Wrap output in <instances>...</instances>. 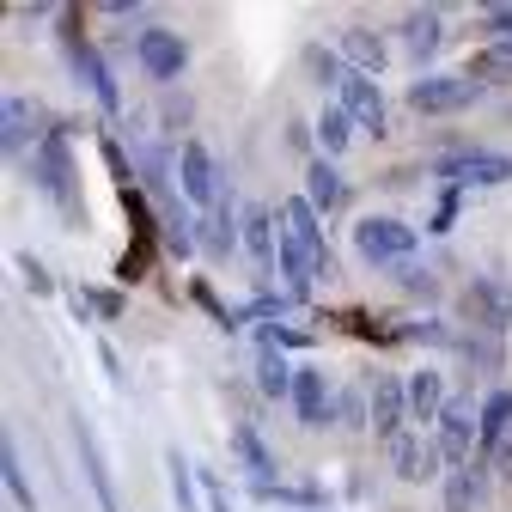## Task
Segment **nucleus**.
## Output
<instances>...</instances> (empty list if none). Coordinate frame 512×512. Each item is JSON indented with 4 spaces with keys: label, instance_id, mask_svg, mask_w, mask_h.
<instances>
[{
    "label": "nucleus",
    "instance_id": "1a4fd4ad",
    "mask_svg": "<svg viewBox=\"0 0 512 512\" xmlns=\"http://www.w3.org/2000/svg\"><path fill=\"white\" fill-rule=\"evenodd\" d=\"M238 238H244V250L256 256V269H275V256H281V208L250 202V208L238 214Z\"/></svg>",
    "mask_w": 512,
    "mask_h": 512
},
{
    "label": "nucleus",
    "instance_id": "423d86ee",
    "mask_svg": "<svg viewBox=\"0 0 512 512\" xmlns=\"http://www.w3.org/2000/svg\"><path fill=\"white\" fill-rule=\"evenodd\" d=\"M177 189L196 208H220V171H214V153L202 141H183V153H177Z\"/></svg>",
    "mask_w": 512,
    "mask_h": 512
},
{
    "label": "nucleus",
    "instance_id": "f3484780",
    "mask_svg": "<svg viewBox=\"0 0 512 512\" xmlns=\"http://www.w3.org/2000/svg\"><path fill=\"white\" fill-rule=\"evenodd\" d=\"M232 452H238V464H244V476H250L256 488H275V482H281V464H275L269 445L256 439V427H232Z\"/></svg>",
    "mask_w": 512,
    "mask_h": 512
},
{
    "label": "nucleus",
    "instance_id": "72a5a7b5",
    "mask_svg": "<svg viewBox=\"0 0 512 512\" xmlns=\"http://www.w3.org/2000/svg\"><path fill=\"white\" fill-rule=\"evenodd\" d=\"M494 464H500V476L512 482V439H506V445H500V452H494Z\"/></svg>",
    "mask_w": 512,
    "mask_h": 512
},
{
    "label": "nucleus",
    "instance_id": "f257e3e1",
    "mask_svg": "<svg viewBox=\"0 0 512 512\" xmlns=\"http://www.w3.org/2000/svg\"><path fill=\"white\" fill-rule=\"evenodd\" d=\"M31 177H37V189H43V196L61 208V214H80V189H74V159H68V141H61L55 135V128H49V135L31 147Z\"/></svg>",
    "mask_w": 512,
    "mask_h": 512
},
{
    "label": "nucleus",
    "instance_id": "dca6fc26",
    "mask_svg": "<svg viewBox=\"0 0 512 512\" xmlns=\"http://www.w3.org/2000/svg\"><path fill=\"white\" fill-rule=\"evenodd\" d=\"M68 55H74L80 80H86V86L98 92V104H104V110L116 116V110H122V92H116V80H110V68H104V55H98V49H92L86 37H74V31H68Z\"/></svg>",
    "mask_w": 512,
    "mask_h": 512
},
{
    "label": "nucleus",
    "instance_id": "aec40b11",
    "mask_svg": "<svg viewBox=\"0 0 512 512\" xmlns=\"http://www.w3.org/2000/svg\"><path fill=\"white\" fill-rule=\"evenodd\" d=\"M439 43H445V19H439L433 7H421V13H409V19H403V49H409L415 61L439 55Z\"/></svg>",
    "mask_w": 512,
    "mask_h": 512
},
{
    "label": "nucleus",
    "instance_id": "7ed1b4c3",
    "mask_svg": "<svg viewBox=\"0 0 512 512\" xmlns=\"http://www.w3.org/2000/svg\"><path fill=\"white\" fill-rule=\"evenodd\" d=\"M135 61L147 68V80L171 86V80H183V68H189V43H183L171 25H141V37H135Z\"/></svg>",
    "mask_w": 512,
    "mask_h": 512
},
{
    "label": "nucleus",
    "instance_id": "6ab92c4d",
    "mask_svg": "<svg viewBox=\"0 0 512 512\" xmlns=\"http://www.w3.org/2000/svg\"><path fill=\"white\" fill-rule=\"evenodd\" d=\"M293 409H299L305 427H324L330 421V384H324V372H317V366H299V378H293Z\"/></svg>",
    "mask_w": 512,
    "mask_h": 512
},
{
    "label": "nucleus",
    "instance_id": "9b49d317",
    "mask_svg": "<svg viewBox=\"0 0 512 512\" xmlns=\"http://www.w3.org/2000/svg\"><path fill=\"white\" fill-rule=\"evenodd\" d=\"M281 232L305 250V256H317L324 263V275H330V244H324V214H317L305 196H293V202H281Z\"/></svg>",
    "mask_w": 512,
    "mask_h": 512
},
{
    "label": "nucleus",
    "instance_id": "c85d7f7f",
    "mask_svg": "<svg viewBox=\"0 0 512 512\" xmlns=\"http://www.w3.org/2000/svg\"><path fill=\"white\" fill-rule=\"evenodd\" d=\"M165 470H171V494H177V512H196V488H189V458H183V452H165Z\"/></svg>",
    "mask_w": 512,
    "mask_h": 512
},
{
    "label": "nucleus",
    "instance_id": "a211bd4d",
    "mask_svg": "<svg viewBox=\"0 0 512 512\" xmlns=\"http://www.w3.org/2000/svg\"><path fill=\"white\" fill-rule=\"evenodd\" d=\"M439 415H445V372L421 366L409 378V421L415 427H439Z\"/></svg>",
    "mask_w": 512,
    "mask_h": 512
},
{
    "label": "nucleus",
    "instance_id": "39448f33",
    "mask_svg": "<svg viewBox=\"0 0 512 512\" xmlns=\"http://www.w3.org/2000/svg\"><path fill=\"white\" fill-rule=\"evenodd\" d=\"M384 452H391V470H397L403 482H433V476L445 470V452H439V439H427L421 427L397 433L391 445H384Z\"/></svg>",
    "mask_w": 512,
    "mask_h": 512
},
{
    "label": "nucleus",
    "instance_id": "4be33fe9",
    "mask_svg": "<svg viewBox=\"0 0 512 512\" xmlns=\"http://www.w3.org/2000/svg\"><path fill=\"white\" fill-rule=\"evenodd\" d=\"M476 421H482V452H500V445L512 439V391H488Z\"/></svg>",
    "mask_w": 512,
    "mask_h": 512
},
{
    "label": "nucleus",
    "instance_id": "4468645a",
    "mask_svg": "<svg viewBox=\"0 0 512 512\" xmlns=\"http://www.w3.org/2000/svg\"><path fill=\"white\" fill-rule=\"evenodd\" d=\"M336 55L348 61L354 74H366V80H378V74H384V61H391L384 37H378V31H366V25H348V31H342V43H336Z\"/></svg>",
    "mask_w": 512,
    "mask_h": 512
},
{
    "label": "nucleus",
    "instance_id": "cd10ccee",
    "mask_svg": "<svg viewBox=\"0 0 512 512\" xmlns=\"http://www.w3.org/2000/svg\"><path fill=\"white\" fill-rule=\"evenodd\" d=\"M476 500H482V470H476V464L445 476V512H470Z\"/></svg>",
    "mask_w": 512,
    "mask_h": 512
},
{
    "label": "nucleus",
    "instance_id": "2eb2a0df",
    "mask_svg": "<svg viewBox=\"0 0 512 512\" xmlns=\"http://www.w3.org/2000/svg\"><path fill=\"white\" fill-rule=\"evenodd\" d=\"M25 141H43L37 135V104L25 92H7V104H0V147H7V159H19Z\"/></svg>",
    "mask_w": 512,
    "mask_h": 512
},
{
    "label": "nucleus",
    "instance_id": "2f4dec72",
    "mask_svg": "<svg viewBox=\"0 0 512 512\" xmlns=\"http://www.w3.org/2000/svg\"><path fill=\"white\" fill-rule=\"evenodd\" d=\"M19 275L31 281V293H49V275H43V263H37V256H19Z\"/></svg>",
    "mask_w": 512,
    "mask_h": 512
},
{
    "label": "nucleus",
    "instance_id": "0eeeda50",
    "mask_svg": "<svg viewBox=\"0 0 512 512\" xmlns=\"http://www.w3.org/2000/svg\"><path fill=\"white\" fill-rule=\"evenodd\" d=\"M433 439H439V452H445V464H452V470H470V445H482V421H476V409H470V403H445Z\"/></svg>",
    "mask_w": 512,
    "mask_h": 512
},
{
    "label": "nucleus",
    "instance_id": "393cba45",
    "mask_svg": "<svg viewBox=\"0 0 512 512\" xmlns=\"http://www.w3.org/2000/svg\"><path fill=\"white\" fill-rule=\"evenodd\" d=\"M348 141H354V122H348V110H342V104H330L324 116H317V147L336 159V153H348Z\"/></svg>",
    "mask_w": 512,
    "mask_h": 512
},
{
    "label": "nucleus",
    "instance_id": "a878e982",
    "mask_svg": "<svg viewBox=\"0 0 512 512\" xmlns=\"http://www.w3.org/2000/svg\"><path fill=\"white\" fill-rule=\"evenodd\" d=\"M476 305H482V330H506L512 324V293L500 281H476Z\"/></svg>",
    "mask_w": 512,
    "mask_h": 512
},
{
    "label": "nucleus",
    "instance_id": "f8f14e48",
    "mask_svg": "<svg viewBox=\"0 0 512 512\" xmlns=\"http://www.w3.org/2000/svg\"><path fill=\"white\" fill-rule=\"evenodd\" d=\"M336 98H342V110H348L354 128H372V135H384V92H378V80H366V74L348 68V80H342Z\"/></svg>",
    "mask_w": 512,
    "mask_h": 512
},
{
    "label": "nucleus",
    "instance_id": "b1692460",
    "mask_svg": "<svg viewBox=\"0 0 512 512\" xmlns=\"http://www.w3.org/2000/svg\"><path fill=\"white\" fill-rule=\"evenodd\" d=\"M293 378H299V366H287L275 348H263V360H256V384H263V397H293Z\"/></svg>",
    "mask_w": 512,
    "mask_h": 512
},
{
    "label": "nucleus",
    "instance_id": "473e14b6",
    "mask_svg": "<svg viewBox=\"0 0 512 512\" xmlns=\"http://www.w3.org/2000/svg\"><path fill=\"white\" fill-rule=\"evenodd\" d=\"M202 488H208V512H232V500H226V488H220V476H208Z\"/></svg>",
    "mask_w": 512,
    "mask_h": 512
},
{
    "label": "nucleus",
    "instance_id": "bb28decb",
    "mask_svg": "<svg viewBox=\"0 0 512 512\" xmlns=\"http://www.w3.org/2000/svg\"><path fill=\"white\" fill-rule=\"evenodd\" d=\"M0 476H7V494L19 500V512H37V494H31V482H25V464H19V445H13V439L0 445Z\"/></svg>",
    "mask_w": 512,
    "mask_h": 512
},
{
    "label": "nucleus",
    "instance_id": "20e7f679",
    "mask_svg": "<svg viewBox=\"0 0 512 512\" xmlns=\"http://www.w3.org/2000/svg\"><path fill=\"white\" fill-rule=\"evenodd\" d=\"M482 98V86L470 80V74H421L415 86H409V104L421 110V116H458V110H470Z\"/></svg>",
    "mask_w": 512,
    "mask_h": 512
},
{
    "label": "nucleus",
    "instance_id": "7c9ffc66",
    "mask_svg": "<svg viewBox=\"0 0 512 512\" xmlns=\"http://www.w3.org/2000/svg\"><path fill=\"white\" fill-rule=\"evenodd\" d=\"M458 348H464L476 366H500V348H494L488 336H458Z\"/></svg>",
    "mask_w": 512,
    "mask_h": 512
},
{
    "label": "nucleus",
    "instance_id": "9d476101",
    "mask_svg": "<svg viewBox=\"0 0 512 512\" xmlns=\"http://www.w3.org/2000/svg\"><path fill=\"white\" fill-rule=\"evenodd\" d=\"M403 421H409V384L391 378V372H378V378H372V433L391 445L397 433H409Z\"/></svg>",
    "mask_w": 512,
    "mask_h": 512
},
{
    "label": "nucleus",
    "instance_id": "5701e85b",
    "mask_svg": "<svg viewBox=\"0 0 512 512\" xmlns=\"http://www.w3.org/2000/svg\"><path fill=\"white\" fill-rule=\"evenodd\" d=\"M476 86H500V80H512V43H482L476 55H470V68H464Z\"/></svg>",
    "mask_w": 512,
    "mask_h": 512
},
{
    "label": "nucleus",
    "instance_id": "c756f323",
    "mask_svg": "<svg viewBox=\"0 0 512 512\" xmlns=\"http://www.w3.org/2000/svg\"><path fill=\"white\" fill-rule=\"evenodd\" d=\"M397 287H403V293H421V299H433V293H439V281H433L427 269H415V263H403V269H397Z\"/></svg>",
    "mask_w": 512,
    "mask_h": 512
},
{
    "label": "nucleus",
    "instance_id": "6e6552de",
    "mask_svg": "<svg viewBox=\"0 0 512 512\" xmlns=\"http://www.w3.org/2000/svg\"><path fill=\"white\" fill-rule=\"evenodd\" d=\"M439 177L452 183V189H494V183L512 177V159H506V153H482V147H470V153H458V159H445Z\"/></svg>",
    "mask_w": 512,
    "mask_h": 512
},
{
    "label": "nucleus",
    "instance_id": "412c9836",
    "mask_svg": "<svg viewBox=\"0 0 512 512\" xmlns=\"http://www.w3.org/2000/svg\"><path fill=\"white\" fill-rule=\"evenodd\" d=\"M305 202L317 214H336L342 208V171L330 159H311V171H305Z\"/></svg>",
    "mask_w": 512,
    "mask_h": 512
},
{
    "label": "nucleus",
    "instance_id": "ddd939ff",
    "mask_svg": "<svg viewBox=\"0 0 512 512\" xmlns=\"http://www.w3.org/2000/svg\"><path fill=\"white\" fill-rule=\"evenodd\" d=\"M74 445H80L86 482H92V494H98V512H122V506H116V488H110V464H104V452H98V433H92L86 415H74Z\"/></svg>",
    "mask_w": 512,
    "mask_h": 512
},
{
    "label": "nucleus",
    "instance_id": "f03ea898",
    "mask_svg": "<svg viewBox=\"0 0 512 512\" xmlns=\"http://www.w3.org/2000/svg\"><path fill=\"white\" fill-rule=\"evenodd\" d=\"M354 250L366 256V263H391V269H403L409 256H415V226L397 220V214H366V220L354 226Z\"/></svg>",
    "mask_w": 512,
    "mask_h": 512
}]
</instances>
